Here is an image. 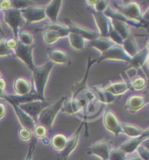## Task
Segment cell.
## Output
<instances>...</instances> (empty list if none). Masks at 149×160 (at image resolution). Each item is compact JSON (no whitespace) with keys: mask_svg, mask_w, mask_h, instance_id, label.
I'll list each match as a JSON object with an SVG mask.
<instances>
[{"mask_svg":"<svg viewBox=\"0 0 149 160\" xmlns=\"http://www.w3.org/2000/svg\"><path fill=\"white\" fill-rule=\"evenodd\" d=\"M53 68H54V63L48 61L43 65L35 66L31 71L35 93L42 101H46L45 89H46L47 81H48Z\"/></svg>","mask_w":149,"mask_h":160,"instance_id":"obj_1","label":"cell"},{"mask_svg":"<svg viewBox=\"0 0 149 160\" xmlns=\"http://www.w3.org/2000/svg\"><path fill=\"white\" fill-rule=\"evenodd\" d=\"M114 9L118 11L120 14H122L126 19L132 22L140 23L143 26V28L146 29L142 22V14L143 12L141 10L140 4L135 1H129V2H117L113 1Z\"/></svg>","mask_w":149,"mask_h":160,"instance_id":"obj_2","label":"cell"},{"mask_svg":"<svg viewBox=\"0 0 149 160\" xmlns=\"http://www.w3.org/2000/svg\"><path fill=\"white\" fill-rule=\"evenodd\" d=\"M67 97H61L59 100H57L52 105H49L47 108L44 109L41 113H40L37 119V122L40 125L46 127L47 129H51L55 122L57 114L61 110L63 102L65 101Z\"/></svg>","mask_w":149,"mask_h":160,"instance_id":"obj_3","label":"cell"},{"mask_svg":"<svg viewBox=\"0 0 149 160\" xmlns=\"http://www.w3.org/2000/svg\"><path fill=\"white\" fill-rule=\"evenodd\" d=\"M2 14L5 23L9 26V28L12 31L14 38L18 40L19 28L22 26L24 20L21 15V11L12 7L8 10L2 11Z\"/></svg>","mask_w":149,"mask_h":160,"instance_id":"obj_4","label":"cell"},{"mask_svg":"<svg viewBox=\"0 0 149 160\" xmlns=\"http://www.w3.org/2000/svg\"><path fill=\"white\" fill-rule=\"evenodd\" d=\"M112 149V142L104 138L91 144L88 148L86 153L88 155L95 156L100 160H109V156Z\"/></svg>","mask_w":149,"mask_h":160,"instance_id":"obj_5","label":"cell"},{"mask_svg":"<svg viewBox=\"0 0 149 160\" xmlns=\"http://www.w3.org/2000/svg\"><path fill=\"white\" fill-rule=\"evenodd\" d=\"M20 11H21L22 18L26 25L38 23L47 19L45 13V6L30 5Z\"/></svg>","mask_w":149,"mask_h":160,"instance_id":"obj_6","label":"cell"},{"mask_svg":"<svg viewBox=\"0 0 149 160\" xmlns=\"http://www.w3.org/2000/svg\"><path fill=\"white\" fill-rule=\"evenodd\" d=\"M33 49H34V45L26 46L22 43L19 42L17 48L14 49L12 57L20 60L24 64L27 66V68L30 71H32L33 68L36 66L33 62Z\"/></svg>","mask_w":149,"mask_h":160,"instance_id":"obj_7","label":"cell"},{"mask_svg":"<svg viewBox=\"0 0 149 160\" xmlns=\"http://www.w3.org/2000/svg\"><path fill=\"white\" fill-rule=\"evenodd\" d=\"M96 59L98 63H100L103 61H119L125 62L127 63L130 61L131 58L126 55V53L124 51L121 46L114 44L110 49H108L107 51L104 52Z\"/></svg>","mask_w":149,"mask_h":160,"instance_id":"obj_8","label":"cell"},{"mask_svg":"<svg viewBox=\"0 0 149 160\" xmlns=\"http://www.w3.org/2000/svg\"><path fill=\"white\" fill-rule=\"evenodd\" d=\"M84 123L85 122H84L81 123L79 125V127L75 129V131L68 138L65 148L61 152H59V154L57 155L58 160H68V158H70V156L75 150L76 146L78 144V142H79L80 135H81L82 129H83V128L84 126Z\"/></svg>","mask_w":149,"mask_h":160,"instance_id":"obj_9","label":"cell"},{"mask_svg":"<svg viewBox=\"0 0 149 160\" xmlns=\"http://www.w3.org/2000/svg\"><path fill=\"white\" fill-rule=\"evenodd\" d=\"M97 63V59L96 58H91L89 57L88 58L87 61V67H86V71L84 74L83 79L81 81H78L76 83H74V85L72 87V95H71V99H76L77 98H79L82 94H84V92L89 89L88 85H87V82H88L89 75V71L91 67L93 66V64Z\"/></svg>","mask_w":149,"mask_h":160,"instance_id":"obj_10","label":"cell"},{"mask_svg":"<svg viewBox=\"0 0 149 160\" xmlns=\"http://www.w3.org/2000/svg\"><path fill=\"white\" fill-rule=\"evenodd\" d=\"M103 124L108 132L112 133L115 137H118L122 134L121 123L119 122L115 113H112L110 109L104 110L103 114Z\"/></svg>","mask_w":149,"mask_h":160,"instance_id":"obj_11","label":"cell"},{"mask_svg":"<svg viewBox=\"0 0 149 160\" xmlns=\"http://www.w3.org/2000/svg\"><path fill=\"white\" fill-rule=\"evenodd\" d=\"M64 22H65V26L67 27V28L69 29L70 33L78 34L81 37L84 38V40H87L89 42L96 40L97 38L100 36L98 32H95L93 30H90V29L85 28L84 27H81L79 25L73 22L72 20H70V19H68V18L64 19Z\"/></svg>","mask_w":149,"mask_h":160,"instance_id":"obj_12","label":"cell"},{"mask_svg":"<svg viewBox=\"0 0 149 160\" xmlns=\"http://www.w3.org/2000/svg\"><path fill=\"white\" fill-rule=\"evenodd\" d=\"M50 104L46 101H42V100H33V101H30L27 103L21 104L19 105V108L22 109L25 113H26L31 117L33 118L35 122H37V119L40 115V113H41L44 109L47 108Z\"/></svg>","mask_w":149,"mask_h":160,"instance_id":"obj_13","label":"cell"},{"mask_svg":"<svg viewBox=\"0 0 149 160\" xmlns=\"http://www.w3.org/2000/svg\"><path fill=\"white\" fill-rule=\"evenodd\" d=\"M0 99L7 101L10 105L19 106L21 104L27 103V102L33 101V100H38V99H40V98L38 97V95L35 92L25 95V96H19L16 94H10V93H7L5 91L0 90Z\"/></svg>","mask_w":149,"mask_h":160,"instance_id":"obj_14","label":"cell"},{"mask_svg":"<svg viewBox=\"0 0 149 160\" xmlns=\"http://www.w3.org/2000/svg\"><path fill=\"white\" fill-rule=\"evenodd\" d=\"M148 100L145 95H132L126 99L125 108L132 113L140 112L147 105Z\"/></svg>","mask_w":149,"mask_h":160,"instance_id":"obj_15","label":"cell"},{"mask_svg":"<svg viewBox=\"0 0 149 160\" xmlns=\"http://www.w3.org/2000/svg\"><path fill=\"white\" fill-rule=\"evenodd\" d=\"M102 88L103 90L112 93L116 97H119V96L124 95L130 90L129 81L126 80L124 78L119 82H112V81H110L107 85H103V86L102 85Z\"/></svg>","mask_w":149,"mask_h":160,"instance_id":"obj_16","label":"cell"},{"mask_svg":"<svg viewBox=\"0 0 149 160\" xmlns=\"http://www.w3.org/2000/svg\"><path fill=\"white\" fill-rule=\"evenodd\" d=\"M90 13L93 17L94 21L98 28V33L101 37H107L109 30H110V19L104 15V13L97 12L95 11H91Z\"/></svg>","mask_w":149,"mask_h":160,"instance_id":"obj_17","label":"cell"},{"mask_svg":"<svg viewBox=\"0 0 149 160\" xmlns=\"http://www.w3.org/2000/svg\"><path fill=\"white\" fill-rule=\"evenodd\" d=\"M11 106L13 108L15 116L18 119L21 127L33 132L36 126V122L31 116H29L27 113H25L22 109L19 108V106H16V105H11Z\"/></svg>","mask_w":149,"mask_h":160,"instance_id":"obj_18","label":"cell"},{"mask_svg":"<svg viewBox=\"0 0 149 160\" xmlns=\"http://www.w3.org/2000/svg\"><path fill=\"white\" fill-rule=\"evenodd\" d=\"M61 5H62L61 0H52L45 6L46 18L49 19L50 23H57Z\"/></svg>","mask_w":149,"mask_h":160,"instance_id":"obj_19","label":"cell"},{"mask_svg":"<svg viewBox=\"0 0 149 160\" xmlns=\"http://www.w3.org/2000/svg\"><path fill=\"white\" fill-rule=\"evenodd\" d=\"M47 57L49 61L54 64H67L70 63V57L65 51H62L61 49L57 48H47Z\"/></svg>","mask_w":149,"mask_h":160,"instance_id":"obj_20","label":"cell"},{"mask_svg":"<svg viewBox=\"0 0 149 160\" xmlns=\"http://www.w3.org/2000/svg\"><path fill=\"white\" fill-rule=\"evenodd\" d=\"M148 56V52L146 48H143L136 54L134 57H132L130 59V61L127 62V64L131 68H134L140 72L145 73L143 71V66L146 64V61Z\"/></svg>","mask_w":149,"mask_h":160,"instance_id":"obj_21","label":"cell"},{"mask_svg":"<svg viewBox=\"0 0 149 160\" xmlns=\"http://www.w3.org/2000/svg\"><path fill=\"white\" fill-rule=\"evenodd\" d=\"M13 91L16 95L25 96L30 94L32 91V84L24 78H18L13 82Z\"/></svg>","mask_w":149,"mask_h":160,"instance_id":"obj_22","label":"cell"},{"mask_svg":"<svg viewBox=\"0 0 149 160\" xmlns=\"http://www.w3.org/2000/svg\"><path fill=\"white\" fill-rule=\"evenodd\" d=\"M144 141L140 137H136V138H128L126 141H125L120 146L118 147L124 153H126L127 156L132 155L136 153V151L138 147L142 144Z\"/></svg>","mask_w":149,"mask_h":160,"instance_id":"obj_23","label":"cell"},{"mask_svg":"<svg viewBox=\"0 0 149 160\" xmlns=\"http://www.w3.org/2000/svg\"><path fill=\"white\" fill-rule=\"evenodd\" d=\"M61 111L63 113L69 114V115H76V114H79L81 111H83V108L76 99L67 97L65 101L63 102Z\"/></svg>","mask_w":149,"mask_h":160,"instance_id":"obj_24","label":"cell"},{"mask_svg":"<svg viewBox=\"0 0 149 160\" xmlns=\"http://www.w3.org/2000/svg\"><path fill=\"white\" fill-rule=\"evenodd\" d=\"M89 44V47L97 49L101 55L107 51L108 49H110L114 45V43L108 37H101V36L97 38L96 40L90 41Z\"/></svg>","mask_w":149,"mask_h":160,"instance_id":"obj_25","label":"cell"},{"mask_svg":"<svg viewBox=\"0 0 149 160\" xmlns=\"http://www.w3.org/2000/svg\"><path fill=\"white\" fill-rule=\"evenodd\" d=\"M121 47L123 48L124 51L126 52V55L130 58L134 57L136 54L140 51L138 43L136 42L135 37H133V35H132V34L128 38H126V40L123 41Z\"/></svg>","mask_w":149,"mask_h":160,"instance_id":"obj_26","label":"cell"},{"mask_svg":"<svg viewBox=\"0 0 149 160\" xmlns=\"http://www.w3.org/2000/svg\"><path fill=\"white\" fill-rule=\"evenodd\" d=\"M110 24L111 27L121 36L123 40H126L131 35V28L125 22L116 19H110Z\"/></svg>","mask_w":149,"mask_h":160,"instance_id":"obj_27","label":"cell"},{"mask_svg":"<svg viewBox=\"0 0 149 160\" xmlns=\"http://www.w3.org/2000/svg\"><path fill=\"white\" fill-rule=\"evenodd\" d=\"M70 33H62L55 30H45L43 31V40L47 45H53L61 38H66Z\"/></svg>","mask_w":149,"mask_h":160,"instance_id":"obj_28","label":"cell"},{"mask_svg":"<svg viewBox=\"0 0 149 160\" xmlns=\"http://www.w3.org/2000/svg\"><path fill=\"white\" fill-rule=\"evenodd\" d=\"M122 134L128 137L129 138H136L142 136L144 129L140 128L138 126L129 124V123H121Z\"/></svg>","mask_w":149,"mask_h":160,"instance_id":"obj_29","label":"cell"},{"mask_svg":"<svg viewBox=\"0 0 149 160\" xmlns=\"http://www.w3.org/2000/svg\"><path fill=\"white\" fill-rule=\"evenodd\" d=\"M68 141V137L63 134H56L50 140V145L56 151L61 152L65 148L66 143Z\"/></svg>","mask_w":149,"mask_h":160,"instance_id":"obj_30","label":"cell"},{"mask_svg":"<svg viewBox=\"0 0 149 160\" xmlns=\"http://www.w3.org/2000/svg\"><path fill=\"white\" fill-rule=\"evenodd\" d=\"M69 42H70V46L73 48L75 50H78V51H83L85 47V40L84 38L81 37L78 34H75V33H70L69 36Z\"/></svg>","mask_w":149,"mask_h":160,"instance_id":"obj_31","label":"cell"},{"mask_svg":"<svg viewBox=\"0 0 149 160\" xmlns=\"http://www.w3.org/2000/svg\"><path fill=\"white\" fill-rule=\"evenodd\" d=\"M147 78H145L141 76H137L133 79L129 81V87L130 90L135 92H141L147 87Z\"/></svg>","mask_w":149,"mask_h":160,"instance_id":"obj_32","label":"cell"},{"mask_svg":"<svg viewBox=\"0 0 149 160\" xmlns=\"http://www.w3.org/2000/svg\"><path fill=\"white\" fill-rule=\"evenodd\" d=\"M45 30H55V31H59V32H62V33H70L69 29L67 28L65 25H61L60 23H47L45 24L44 27H42L41 28L35 29V32L38 31H45Z\"/></svg>","mask_w":149,"mask_h":160,"instance_id":"obj_33","label":"cell"},{"mask_svg":"<svg viewBox=\"0 0 149 160\" xmlns=\"http://www.w3.org/2000/svg\"><path fill=\"white\" fill-rule=\"evenodd\" d=\"M18 41L19 42L22 43L26 46H32L34 45V38L33 35L26 31H19L18 35Z\"/></svg>","mask_w":149,"mask_h":160,"instance_id":"obj_34","label":"cell"},{"mask_svg":"<svg viewBox=\"0 0 149 160\" xmlns=\"http://www.w3.org/2000/svg\"><path fill=\"white\" fill-rule=\"evenodd\" d=\"M126 158L127 155L118 147V148H112L109 156V160H126Z\"/></svg>","mask_w":149,"mask_h":160,"instance_id":"obj_35","label":"cell"},{"mask_svg":"<svg viewBox=\"0 0 149 160\" xmlns=\"http://www.w3.org/2000/svg\"><path fill=\"white\" fill-rule=\"evenodd\" d=\"M47 128L42 125H40L38 124L35 126L34 129L33 131V137H35L37 140H41L42 138L47 137Z\"/></svg>","mask_w":149,"mask_h":160,"instance_id":"obj_36","label":"cell"},{"mask_svg":"<svg viewBox=\"0 0 149 160\" xmlns=\"http://www.w3.org/2000/svg\"><path fill=\"white\" fill-rule=\"evenodd\" d=\"M6 39L0 36V57H12L13 55V52L11 51L6 46Z\"/></svg>","mask_w":149,"mask_h":160,"instance_id":"obj_37","label":"cell"},{"mask_svg":"<svg viewBox=\"0 0 149 160\" xmlns=\"http://www.w3.org/2000/svg\"><path fill=\"white\" fill-rule=\"evenodd\" d=\"M110 6V2L106 0H97V3L93 7V11L97 12H101L103 13L105 10Z\"/></svg>","mask_w":149,"mask_h":160,"instance_id":"obj_38","label":"cell"},{"mask_svg":"<svg viewBox=\"0 0 149 160\" xmlns=\"http://www.w3.org/2000/svg\"><path fill=\"white\" fill-rule=\"evenodd\" d=\"M18 136H19V139L24 142L31 141L33 137V132L28 130L26 128H21L19 129V132H18Z\"/></svg>","mask_w":149,"mask_h":160,"instance_id":"obj_39","label":"cell"},{"mask_svg":"<svg viewBox=\"0 0 149 160\" xmlns=\"http://www.w3.org/2000/svg\"><path fill=\"white\" fill-rule=\"evenodd\" d=\"M37 141L38 140L34 137L32 138V140L30 142V144H29V147H28L27 153H26V158H24V160H33V152L35 151Z\"/></svg>","mask_w":149,"mask_h":160,"instance_id":"obj_40","label":"cell"},{"mask_svg":"<svg viewBox=\"0 0 149 160\" xmlns=\"http://www.w3.org/2000/svg\"><path fill=\"white\" fill-rule=\"evenodd\" d=\"M136 154L142 160H149V149L143 145V143L138 147L136 151Z\"/></svg>","mask_w":149,"mask_h":160,"instance_id":"obj_41","label":"cell"},{"mask_svg":"<svg viewBox=\"0 0 149 160\" xmlns=\"http://www.w3.org/2000/svg\"><path fill=\"white\" fill-rule=\"evenodd\" d=\"M30 1H21V0H15V1H12V7L13 8H16V9L22 10L26 8L28 6H30Z\"/></svg>","mask_w":149,"mask_h":160,"instance_id":"obj_42","label":"cell"},{"mask_svg":"<svg viewBox=\"0 0 149 160\" xmlns=\"http://www.w3.org/2000/svg\"><path fill=\"white\" fill-rule=\"evenodd\" d=\"M19 41L15 38H11V39H6V46L9 48L11 51H14V49L18 46Z\"/></svg>","mask_w":149,"mask_h":160,"instance_id":"obj_43","label":"cell"},{"mask_svg":"<svg viewBox=\"0 0 149 160\" xmlns=\"http://www.w3.org/2000/svg\"><path fill=\"white\" fill-rule=\"evenodd\" d=\"M142 22L146 28V30L149 32V6L142 14Z\"/></svg>","mask_w":149,"mask_h":160,"instance_id":"obj_44","label":"cell"},{"mask_svg":"<svg viewBox=\"0 0 149 160\" xmlns=\"http://www.w3.org/2000/svg\"><path fill=\"white\" fill-rule=\"evenodd\" d=\"M0 6H1V12H2V11H5V10L10 9V8L12 7V1H10V0H1Z\"/></svg>","mask_w":149,"mask_h":160,"instance_id":"obj_45","label":"cell"},{"mask_svg":"<svg viewBox=\"0 0 149 160\" xmlns=\"http://www.w3.org/2000/svg\"><path fill=\"white\" fill-rule=\"evenodd\" d=\"M6 113V108H5V103L3 102H0V120L2 118H4V116Z\"/></svg>","mask_w":149,"mask_h":160,"instance_id":"obj_46","label":"cell"},{"mask_svg":"<svg viewBox=\"0 0 149 160\" xmlns=\"http://www.w3.org/2000/svg\"><path fill=\"white\" fill-rule=\"evenodd\" d=\"M140 138H141L144 142L146 141V140L149 139V128H147V129H144V132H143V134H142V136L140 137Z\"/></svg>","mask_w":149,"mask_h":160,"instance_id":"obj_47","label":"cell"},{"mask_svg":"<svg viewBox=\"0 0 149 160\" xmlns=\"http://www.w3.org/2000/svg\"><path fill=\"white\" fill-rule=\"evenodd\" d=\"M126 160H142V159H141L140 157L137 155L136 153H134V154H132V155L127 156V158H126Z\"/></svg>","mask_w":149,"mask_h":160,"instance_id":"obj_48","label":"cell"},{"mask_svg":"<svg viewBox=\"0 0 149 160\" xmlns=\"http://www.w3.org/2000/svg\"><path fill=\"white\" fill-rule=\"evenodd\" d=\"M5 86H6V83L5 80L3 78H0V90L2 91H5Z\"/></svg>","mask_w":149,"mask_h":160,"instance_id":"obj_49","label":"cell"},{"mask_svg":"<svg viewBox=\"0 0 149 160\" xmlns=\"http://www.w3.org/2000/svg\"><path fill=\"white\" fill-rule=\"evenodd\" d=\"M41 141L42 143H43V144H45V145H49V144H50V139H49V138H47V137H44V138H42Z\"/></svg>","mask_w":149,"mask_h":160,"instance_id":"obj_50","label":"cell"},{"mask_svg":"<svg viewBox=\"0 0 149 160\" xmlns=\"http://www.w3.org/2000/svg\"><path fill=\"white\" fill-rule=\"evenodd\" d=\"M85 3L89 5V6H91V7H94L95 5H96V3H97V0L96 1H91V0H87V1H85Z\"/></svg>","mask_w":149,"mask_h":160,"instance_id":"obj_51","label":"cell"},{"mask_svg":"<svg viewBox=\"0 0 149 160\" xmlns=\"http://www.w3.org/2000/svg\"><path fill=\"white\" fill-rule=\"evenodd\" d=\"M133 37H149V32L148 33H145V34H134Z\"/></svg>","mask_w":149,"mask_h":160,"instance_id":"obj_52","label":"cell"},{"mask_svg":"<svg viewBox=\"0 0 149 160\" xmlns=\"http://www.w3.org/2000/svg\"><path fill=\"white\" fill-rule=\"evenodd\" d=\"M145 48L147 50V52L149 53V38L146 41V42H145Z\"/></svg>","mask_w":149,"mask_h":160,"instance_id":"obj_53","label":"cell"},{"mask_svg":"<svg viewBox=\"0 0 149 160\" xmlns=\"http://www.w3.org/2000/svg\"><path fill=\"white\" fill-rule=\"evenodd\" d=\"M0 34H1V36L4 38H6V35H5V33H4V31H3V28H2V26H1V22H0Z\"/></svg>","mask_w":149,"mask_h":160,"instance_id":"obj_54","label":"cell"},{"mask_svg":"<svg viewBox=\"0 0 149 160\" xmlns=\"http://www.w3.org/2000/svg\"><path fill=\"white\" fill-rule=\"evenodd\" d=\"M146 64H147V69H148L149 71V53L148 56H147V61H146Z\"/></svg>","mask_w":149,"mask_h":160,"instance_id":"obj_55","label":"cell"},{"mask_svg":"<svg viewBox=\"0 0 149 160\" xmlns=\"http://www.w3.org/2000/svg\"><path fill=\"white\" fill-rule=\"evenodd\" d=\"M145 96H146V98L147 99V100H148V103H149V92H147L146 93V95H145Z\"/></svg>","mask_w":149,"mask_h":160,"instance_id":"obj_56","label":"cell"},{"mask_svg":"<svg viewBox=\"0 0 149 160\" xmlns=\"http://www.w3.org/2000/svg\"><path fill=\"white\" fill-rule=\"evenodd\" d=\"M0 3H1V0H0ZM0 12H1V6H0Z\"/></svg>","mask_w":149,"mask_h":160,"instance_id":"obj_57","label":"cell"},{"mask_svg":"<svg viewBox=\"0 0 149 160\" xmlns=\"http://www.w3.org/2000/svg\"><path fill=\"white\" fill-rule=\"evenodd\" d=\"M0 78H2V76H1V73H0Z\"/></svg>","mask_w":149,"mask_h":160,"instance_id":"obj_58","label":"cell"}]
</instances>
